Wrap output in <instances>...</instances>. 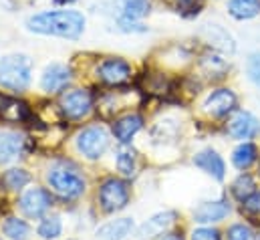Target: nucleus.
<instances>
[{
    "mask_svg": "<svg viewBox=\"0 0 260 240\" xmlns=\"http://www.w3.org/2000/svg\"><path fill=\"white\" fill-rule=\"evenodd\" d=\"M26 28L37 35L79 39L85 31V16L77 10H47L30 16L26 20Z\"/></svg>",
    "mask_w": 260,
    "mask_h": 240,
    "instance_id": "obj_1",
    "label": "nucleus"
},
{
    "mask_svg": "<svg viewBox=\"0 0 260 240\" xmlns=\"http://www.w3.org/2000/svg\"><path fill=\"white\" fill-rule=\"evenodd\" d=\"M32 61L26 55H8L0 59V85L10 91H24L30 85Z\"/></svg>",
    "mask_w": 260,
    "mask_h": 240,
    "instance_id": "obj_2",
    "label": "nucleus"
},
{
    "mask_svg": "<svg viewBox=\"0 0 260 240\" xmlns=\"http://www.w3.org/2000/svg\"><path fill=\"white\" fill-rule=\"evenodd\" d=\"M47 180L51 184L53 192L65 200H77L85 192V178L75 170L67 166H57L49 172Z\"/></svg>",
    "mask_w": 260,
    "mask_h": 240,
    "instance_id": "obj_3",
    "label": "nucleus"
},
{
    "mask_svg": "<svg viewBox=\"0 0 260 240\" xmlns=\"http://www.w3.org/2000/svg\"><path fill=\"white\" fill-rule=\"evenodd\" d=\"M109 147V133L101 125H91L85 127L77 135V149L87 158V160H97L101 158Z\"/></svg>",
    "mask_w": 260,
    "mask_h": 240,
    "instance_id": "obj_4",
    "label": "nucleus"
},
{
    "mask_svg": "<svg viewBox=\"0 0 260 240\" xmlns=\"http://www.w3.org/2000/svg\"><path fill=\"white\" fill-rule=\"evenodd\" d=\"M99 202L105 212H117L123 210L129 202V188L121 180H107L99 190Z\"/></svg>",
    "mask_w": 260,
    "mask_h": 240,
    "instance_id": "obj_5",
    "label": "nucleus"
},
{
    "mask_svg": "<svg viewBox=\"0 0 260 240\" xmlns=\"http://www.w3.org/2000/svg\"><path fill=\"white\" fill-rule=\"evenodd\" d=\"M93 109V97L87 89H73L61 97V111L69 119H83Z\"/></svg>",
    "mask_w": 260,
    "mask_h": 240,
    "instance_id": "obj_6",
    "label": "nucleus"
},
{
    "mask_svg": "<svg viewBox=\"0 0 260 240\" xmlns=\"http://www.w3.org/2000/svg\"><path fill=\"white\" fill-rule=\"evenodd\" d=\"M97 77L105 85H123L131 79V67L127 61L117 59V57H107L97 65Z\"/></svg>",
    "mask_w": 260,
    "mask_h": 240,
    "instance_id": "obj_7",
    "label": "nucleus"
},
{
    "mask_svg": "<svg viewBox=\"0 0 260 240\" xmlns=\"http://www.w3.org/2000/svg\"><path fill=\"white\" fill-rule=\"evenodd\" d=\"M20 210L28 216V218H41L53 204V198L47 190L43 188H30L28 192H24L20 196Z\"/></svg>",
    "mask_w": 260,
    "mask_h": 240,
    "instance_id": "obj_8",
    "label": "nucleus"
},
{
    "mask_svg": "<svg viewBox=\"0 0 260 240\" xmlns=\"http://www.w3.org/2000/svg\"><path fill=\"white\" fill-rule=\"evenodd\" d=\"M228 135L234 139H252L260 131V121L248 111H236L226 123Z\"/></svg>",
    "mask_w": 260,
    "mask_h": 240,
    "instance_id": "obj_9",
    "label": "nucleus"
},
{
    "mask_svg": "<svg viewBox=\"0 0 260 240\" xmlns=\"http://www.w3.org/2000/svg\"><path fill=\"white\" fill-rule=\"evenodd\" d=\"M236 109V95L230 89H216L210 93V97L204 101V111L216 119L226 117Z\"/></svg>",
    "mask_w": 260,
    "mask_h": 240,
    "instance_id": "obj_10",
    "label": "nucleus"
},
{
    "mask_svg": "<svg viewBox=\"0 0 260 240\" xmlns=\"http://www.w3.org/2000/svg\"><path fill=\"white\" fill-rule=\"evenodd\" d=\"M71 69L61 63H53L45 69L43 77H41V87L47 93H59L63 91L67 85L71 83Z\"/></svg>",
    "mask_w": 260,
    "mask_h": 240,
    "instance_id": "obj_11",
    "label": "nucleus"
},
{
    "mask_svg": "<svg viewBox=\"0 0 260 240\" xmlns=\"http://www.w3.org/2000/svg\"><path fill=\"white\" fill-rule=\"evenodd\" d=\"M176 218H178V214L174 212V210H168V212H159V214H155V216H151L141 228H139V232H137V236L139 240H149V238H155V236H159V234H164L174 222H176Z\"/></svg>",
    "mask_w": 260,
    "mask_h": 240,
    "instance_id": "obj_12",
    "label": "nucleus"
},
{
    "mask_svg": "<svg viewBox=\"0 0 260 240\" xmlns=\"http://www.w3.org/2000/svg\"><path fill=\"white\" fill-rule=\"evenodd\" d=\"M230 214V204L226 200H216V202H206L194 212V220L198 224H212L220 222Z\"/></svg>",
    "mask_w": 260,
    "mask_h": 240,
    "instance_id": "obj_13",
    "label": "nucleus"
},
{
    "mask_svg": "<svg viewBox=\"0 0 260 240\" xmlns=\"http://www.w3.org/2000/svg\"><path fill=\"white\" fill-rule=\"evenodd\" d=\"M24 137L12 131H0V164H8L22 154Z\"/></svg>",
    "mask_w": 260,
    "mask_h": 240,
    "instance_id": "obj_14",
    "label": "nucleus"
},
{
    "mask_svg": "<svg viewBox=\"0 0 260 240\" xmlns=\"http://www.w3.org/2000/svg\"><path fill=\"white\" fill-rule=\"evenodd\" d=\"M133 232V220L131 218H121V220H113L103 224L97 234L95 240H127Z\"/></svg>",
    "mask_w": 260,
    "mask_h": 240,
    "instance_id": "obj_15",
    "label": "nucleus"
},
{
    "mask_svg": "<svg viewBox=\"0 0 260 240\" xmlns=\"http://www.w3.org/2000/svg\"><path fill=\"white\" fill-rule=\"evenodd\" d=\"M194 164L200 170H204L206 174H210L212 178H216V180H222V178H224V172H226L224 160H222L214 149H204V152H200L194 158Z\"/></svg>",
    "mask_w": 260,
    "mask_h": 240,
    "instance_id": "obj_16",
    "label": "nucleus"
},
{
    "mask_svg": "<svg viewBox=\"0 0 260 240\" xmlns=\"http://www.w3.org/2000/svg\"><path fill=\"white\" fill-rule=\"evenodd\" d=\"M143 127L141 115H125L113 123V133L121 143H129L131 137Z\"/></svg>",
    "mask_w": 260,
    "mask_h": 240,
    "instance_id": "obj_17",
    "label": "nucleus"
},
{
    "mask_svg": "<svg viewBox=\"0 0 260 240\" xmlns=\"http://www.w3.org/2000/svg\"><path fill=\"white\" fill-rule=\"evenodd\" d=\"M115 4L119 8L121 18L129 20H139L151 10V0H117Z\"/></svg>",
    "mask_w": 260,
    "mask_h": 240,
    "instance_id": "obj_18",
    "label": "nucleus"
},
{
    "mask_svg": "<svg viewBox=\"0 0 260 240\" xmlns=\"http://www.w3.org/2000/svg\"><path fill=\"white\" fill-rule=\"evenodd\" d=\"M0 117L6 121H26L30 117V111H28V105L22 103V101H16V99H4L2 101V107H0Z\"/></svg>",
    "mask_w": 260,
    "mask_h": 240,
    "instance_id": "obj_19",
    "label": "nucleus"
},
{
    "mask_svg": "<svg viewBox=\"0 0 260 240\" xmlns=\"http://www.w3.org/2000/svg\"><path fill=\"white\" fill-rule=\"evenodd\" d=\"M228 12L238 20H248L260 14V0H230Z\"/></svg>",
    "mask_w": 260,
    "mask_h": 240,
    "instance_id": "obj_20",
    "label": "nucleus"
},
{
    "mask_svg": "<svg viewBox=\"0 0 260 240\" xmlns=\"http://www.w3.org/2000/svg\"><path fill=\"white\" fill-rule=\"evenodd\" d=\"M256 160H258V147L254 143H248V141L240 143L232 154V164L238 170H248Z\"/></svg>",
    "mask_w": 260,
    "mask_h": 240,
    "instance_id": "obj_21",
    "label": "nucleus"
},
{
    "mask_svg": "<svg viewBox=\"0 0 260 240\" xmlns=\"http://www.w3.org/2000/svg\"><path fill=\"white\" fill-rule=\"evenodd\" d=\"M256 192V184L254 178L250 174H240L234 184H232V196L238 200V202H244L248 196H252Z\"/></svg>",
    "mask_w": 260,
    "mask_h": 240,
    "instance_id": "obj_22",
    "label": "nucleus"
},
{
    "mask_svg": "<svg viewBox=\"0 0 260 240\" xmlns=\"http://www.w3.org/2000/svg\"><path fill=\"white\" fill-rule=\"evenodd\" d=\"M204 33L208 35V41H210V43L222 47L224 51H234V43H232L230 35H228L222 26H218V24H206Z\"/></svg>",
    "mask_w": 260,
    "mask_h": 240,
    "instance_id": "obj_23",
    "label": "nucleus"
},
{
    "mask_svg": "<svg viewBox=\"0 0 260 240\" xmlns=\"http://www.w3.org/2000/svg\"><path fill=\"white\" fill-rule=\"evenodd\" d=\"M4 234L10 240H28L30 234V228L24 220H18V218H8L4 222Z\"/></svg>",
    "mask_w": 260,
    "mask_h": 240,
    "instance_id": "obj_24",
    "label": "nucleus"
},
{
    "mask_svg": "<svg viewBox=\"0 0 260 240\" xmlns=\"http://www.w3.org/2000/svg\"><path fill=\"white\" fill-rule=\"evenodd\" d=\"M117 170L125 178L135 176V172H137V156H135L133 149H121L117 154Z\"/></svg>",
    "mask_w": 260,
    "mask_h": 240,
    "instance_id": "obj_25",
    "label": "nucleus"
},
{
    "mask_svg": "<svg viewBox=\"0 0 260 240\" xmlns=\"http://www.w3.org/2000/svg\"><path fill=\"white\" fill-rule=\"evenodd\" d=\"M30 182V176H28V172H24V170H18V168H14V170H8L4 176H2V184L8 188V190H22L26 184Z\"/></svg>",
    "mask_w": 260,
    "mask_h": 240,
    "instance_id": "obj_26",
    "label": "nucleus"
},
{
    "mask_svg": "<svg viewBox=\"0 0 260 240\" xmlns=\"http://www.w3.org/2000/svg\"><path fill=\"white\" fill-rule=\"evenodd\" d=\"M63 232V224H61V218L59 216H51V218H45L39 226V234L47 240H55L61 236Z\"/></svg>",
    "mask_w": 260,
    "mask_h": 240,
    "instance_id": "obj_27",
    "label": "nucleus"
},
{
    "mask_svg": "<svg viewBox=\"0 0 260 240\" xmlns=\"http://www.w3.org/2000/svg\"><path fill=\"white\" fill-rule=\"evenodd\" d=\"M202 67H204L206 73H212L216 79L224 77V73L228 71L226 61L222 59V57H218V55H208V57H204V59H202Z\"/></svg>",
    "mask_w": 260,
    "mask_h": 240,
    "instance_id": "obj_28",
    "label": "nucleus"
},
{
    "mask_svg": "<svg viewBox=\"0 0 260 240\" xmlns=\"http://www.w3.org/2000/svg\"><path fill=\"white\" fill-rule=\"evenodd\" d=\"M226 240H252V230L244 224H234L228 228Z\"/></svg>",
    "mask_w": 260,
    "mask_h": 240,
    "instance_id": "obj_29",
    "label": "nucleus"
},
{
    "mask_svg": "<svg viewBox=\"0 0 260 240\" xmlns=\"http://www.w3.org/2000/svg\"><path fill=\"white\" fill-rule=\"evenodd\" d=\"M246 71H248V77L260 87V53L250 55V59L246 63Z\"/></svg>",
    "mask_w": 260,
    "mask_h": 240,
    "instance_id": "obj_30",
    "label": "nucleus"
},
{
    "mask_svg": "<svg viewBox=\"0 0 260 240\" xmlns=\"http://www.w3.org/2000/svg\"><path fill=\"white\" fill-rule=\"evenodd\" d=\"M192 240H222L216 228H196L192 232Z\"/></svg>",
    "mask_w": 260,
    "mask_h": 240,
    "instance_id": "obj_31",
    "label": "nucleus"
},
{
    "mask_svg": "<svg viewBox=\"0 0 260 240\" xmlns=\"http://www.w3.org/2000/svg\"><path fill=\"white\" fill-rule=\"evenodd\" d=\"M242 208H244L248 214H260V192L258 190L242 202Z\"/></svg>",
    "mask_w": 260,
    "mask_h": 240,
    "instance_id": "obj_32",
    "label": "nucleus"
},
{
    "mask_svg": "<svg viewBox=\"0 0 260 240\" xmlns=\"http://www.w3.org/2000/svg\"><path fill=\"white\" fill-rule=\"evenodd\" d=\"M161 240H184L180 234H168V236H164Z\"/></svg>",
    "mask_w": 260,
    "mask_h": 240,
    "instance_id": "obj_33",
    "label": "nucleus"
},
{
    "mask_svg": "<svg viewBox=\"0 0 260 240\" xmlns=\"http://www.w3.org/2000/svg\"><path fill=\"white\" fill-rule=\"evenodd\" d=\"M2 101H4V97H2V95H0V107H2Z\"/></svg>",
    "mask_w": 260,
    "mask_h": 240,
    "instance_id": "obj_34",
    "label": "nucleus"
},
{
    "mask_svg": "<svg viewBox=\"0 0 260 240\" xmlns=\"http://www.w3.org/2000/svg\"><path fill=\"white\" fill-rule=\"evenodd\" d=\"M256 240H260V234H258V236H256Z\"/></svg>",
    "mask_w": 260,
    "mask_h": 240,
    "instance_id": "obj_35",
    "label": "nucleus"
}]
</instances>
